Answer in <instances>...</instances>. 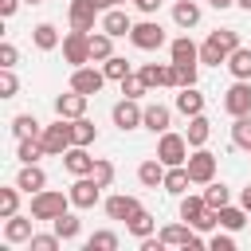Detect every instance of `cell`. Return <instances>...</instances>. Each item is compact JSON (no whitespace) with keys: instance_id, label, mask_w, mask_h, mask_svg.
I'll list each match as a JSON object with an SVG mask.
<instances>
[{"instance_id":"1","label":"cell","mask_w":251,"mask_h":251,"mask_svg":"<svg viewBox=\"0 0 251 251\" xmlns=\"http://www.w3.org/2000/svg\"><path fill=\"white\" fill-rule=\"evenodd\" d=\"M239 47V31L235 27H216L204 43H200V63H208V67H220V63H227V55Z\"/></svg>"},{"instance_id":"2","label":"cell","mask_w":251,"mask_h":251,"mask_svg":"<svg viewBox=\"0 0 251 251\" xmlns=\"http://www.w3.org/2000/svg\"><path fill=\"white\" fill-rule=\"evenodd\" d=\"M67 204H71V192L63 196V192H55V188H43V192L31 196V216H35V220H55V216L67 212Z\"/></svg>"},{"instance_id":"3","label":"cell","mask_w":251,"mask_h":251,"mask_svg":"<svg viewBox=\"0 0 251 251\" xmlns=\"http://www.w3.org/2000/svg\"><path fill=\"white\" fill-rule=\"evenodd\" d=\"M63 59H67L71 67H86V63H94V59H90V31L71 27V31L63 35Z\"/></svg>"},{"instance_id":"4","label":"cell","mask_w":251,"mask_h":251,"mask_svg":"<svg viewBox=\"0 0 251 251\" xmlns=\"http://www.w3.org/2000/svg\"><path fill=\"white\" fill-rule=\"evenodd\" d=\"M39 141H43L47 157H63V153H67V149L75 145V137H71V122H67V118H59L55 126H43Z\"/></svg>"},{"instance_id":"5","label":"cell","mask_w":251,"mask_h":251,"mask_svg":"<svg viewBox=\"0 0 251 251\" xmlns=\"http://www.w3.org/2000/svg\"><path fill=\"white\" fill-rule=\"evenodd\" d=\"M188 149H192V145H188L184 133H169V129H165L161 141H157V157H161L169 169H173V165H184V161H188Z\"/></svg>"},{"instance_id":"6","label":"cell","mask_w":251,"mask_h":251,"mask_svg":"<svg viewBox=\"0 0 251 251\" xmlns=\"http://www.w3.org/2000/svg\"><path fill=\"white\" fill-rule=\"evenodd\" d=\"M184 169H188L192 184H208V180H216V153H208V149L200 145V149H192V153H188Z\"/></svg>"},{"instance_id":"7","label":"cell","mask_w":251,"mask_h":251,"mask_svg":"<svg viewBox=\"0 0 251 251\" xmlns=\"http://www.w3.org/2000/svg\"><path fill=\"white\" fill-rule=\"evenodd\" d=\"M129 43H133L137 51H157V47L165 43V27H161L157 20H141V24H133Z\"/></svg>"},{"instance_id":"8","label":"cell","mask_w":251,"mask_h":251,"mask_svg":"<svg viewBox=\"0 0 251 251\" xmlns=\"http://www.w3.org/2000/svg\"><path fill=\"white\" fill-rule=\"evenodd\" d=\"M224 110H227L231 118L251 114V82H247V78H235V82L224 90Z\"/></svg>"},{"instance_id":"9","label":"cell","mask_w":251,"mask_h":251,"mask_svg":"<svg viewBox=\"0 0 251 251\" xmlns=\"http://www.w3.org/2000/svg\"><path fill=\"white\" fill-rule=\"evenodd\" d=\"M114 126L126 133V129H137L141 122H145V106H137V98H122V102H114Z\"/></svg>"},{"instance_id":"10","label":"cell","mask_w":251,"mask_h":251,"mask_svg":"<svg viewBox=\"0 0 251 251\" xmlns=\"http://www.w3.org/2000/svg\"><path fill=\"white\" fill-rule=\"evenodd\" d=\"M161 239H165V247H204V239L192 224H165Z\"/></svg>"},{"instance_id":"11","label":"cell","mask_w":251,"mask_h":251,"mask_svg":"<svg viewBox=\"0 0 251 251\" xmlns=\"http://www.w3.org/2000/svg\"><path fill=\"white\" fill-rule=\"evenodd\" d=\"M67 192H71V204H75V208H94L98 196H102V184H98L94 176H75V184H71Z\"/></svg>"},{"instance_id":"12","label":"cell","mask_w":251,"mask_h":251,"mask_svg":"<svg viewBox=\"0 0 251 251\" xmlns=\"http://www.w3.org/2000/svg\"><path fill=\"white\" fill-rule=\"evenodd\" d=\"M102 82H106V71H94V67H75L71 71V90H78V94H98L102 90Z\"/></svg>"},{"instance_id":"13","label":"cell","mask_w":251,"mask_h":251,"mask_svg":"<svg viewBox=\"0 0 251 251\" xmlns=\"http://www.w3.org/2000/svg\"><path fill=\"white\" fill-rule=\"evenodd\" d=\"M63 169H67L71 176H90V173H94V157L86 153V145H71V149L63 153Z\"/></svg>"},{"instance_id":"14","label":"cell","mask_w":251,"mask_h":251,"mask_svg":"<svg viewBox=\"0 0 251 251\" xmlns=\"http://www.w3.org/2000/svg\"><path fill=\"white\" fill-rule=\"evenodd\" d=\"M98 4L94 0H71V27H78V31H94V20H98Z\"/></svg>"},{"instance_id":"15","label":"cell","mask_w":251,"mask_h":251,"mask_svg":"<svg viewBox=\"0 0 251 251\" xmlns=\"http://www.w3.org/2000/svg\"><path fill=\"white\" fill-rule=\"evenodd\" d=\"M137 75H141L149 86H176V67H173V63H145Z\"/></svg>"},{"instance_id":"16","label":"cell","mask_w":251,"mask_h":251,"mask_svg":"<svg viewBox=\"0 0 251 251\" xmlns=\"http://www.w3.org/2000/svg\"><path fill=\"white\" fill-rule=\"evenodd\" d=\"M55 114H59V118H67V122L82 118V114H86V94H78V90L59 94V98H55Z\"/></svg>"},{"instance_id":"17","label":"cell","mask_w":251,"mask_h":251,"mask_svg":"<svg viewBox=\"0 0 251 251\" xmlns=\"http://www.w3.org/2000/svg\"><path fill=\"white\" fill-rule=\"evenodd\" d=\"M137 212H141V200H137V196L118 192V196H110V200H106V216H110V220H133Z\"/></svg>"},{"instance_id":"18","label":"cell","mask_w":251,"mask_h":251,"mask_svg":"<svg viewBox=\"0 0 251 251\" xmlns=\"http://www.w3.org/2000/svg\"><path fill=\"white\" fill-rule=\"evenodd\" d=\"M102 31H110L114 39H118V35H129V31H133L129 12H126V8H106V12H102Z\"/></svg>"},{"instance_id":"19","label":"cell","mask_w":251,"mask_h":251,"mask_svg":"<svg viewBox=\"0 0 251 251\" xmlns=\"http://www.w3.org/2000/svg\"><path fill=\"white\" fill-rule=\"evenodd\" d=\"M31 220H35V216H20V212L8 216V220H4V239H8V243H27V239L35 235V231H31Z\"/></svg>"},{"instance_id":"20","label":"cell","mask_w":251,"mask_h":251,"mask_svg":"<svg viewBox=\"0 0 251 251\" xmlns=\"http://www.w3.org/2000/svg\"><path fill=\"white\" fill-rule=\"evenodd\" d=\"M165 169H169V165H165L161 157H149V161L137 165V180H141L145 188H161V184H165Z\"/></svg>"},{"instance_id":"21","label":"cell","mask_w":251,"mask_h":251,"mask_svg":"<svg viewBox=\"0 0 251 251\" xmlns=\"http://www.w3.org/2000/svg\"><path fill=\"white\" fill-rule=\"evenodd\" d=\"M16 184H20L27 196H35V192H43V188H47V173L39 169V161H35V165H24V169H20V176H16Z\"/></svg>"},{"instance_id":"22","label":"cell","mask_w":251,"mask_h":251,"mask_svg":"<svg viewBox=\"0 0 251 251\" xmlns=\"http://www.w3.org/2000/svg\"><path fill=\"white\" fill-rule=\"evenodd\" d=\"M176 110H180L184 118L204 114V94H200L196 86H180V94H176Z\"/></svg>"},{"instance_id":"23","label":"cell","mask_w":251,"mask_h":251,"mask_svg":"<svg viewBox=\"0 0 251 251\" xmlns=\"http://www.w3.org/2000/svg\"><path fill=\"white\" fill-rule=\"evenodd\" d=\"M173 24L176 27H196L200 24V4L196 0H173Z\"/></svg>"},{"instance_id":"24","label":"cell","mask_w":251,"mask_h":251,"mask_svg":"<svg viewBox=\"0 0 251 251\" xmlns=\"http://www.w3.org/2000/svg\"><path fill=\"white\" fill-rule=\"evenodd\" d=\"M169 122H173V110L169 106H161V102H153V106H145V129H153V133H165L169 129Z\"/></svg>"},{"instance_id":"25","label":"cell","mask_w":251,"mask_h":251,"mask_svg":"<svg viewBox=\"0 0 251 251\" xmlns=\"http://www.w3.org/2000/svg\"><path fill=\"white\" fill-rule=\"evenodd\" d=\"M188 184H192V176H188V169L184 165H173V169H165V192H173V196H184L188 192Z\"/></svg>"},{"instance_id":"26","label":"cell","mask_w":251,"mask_h":251,"mask_svg":"<svg viewBox=\"0 0 251 251\" xmlns=\"http://www.w3.org/2000/svg\"><path fill=\"white\" fill-rule=\"evenodd\" d=\"M227 71H231V78H251V47H235L231 55H227V63H224Z\"/></svg>"},{"instance_id":"27","label":"cell","mask_w":251,"mask_h":251,"mask_svg":"<svg viewBox=\"0 0 251 251\" xmlns=\"http://www.w3.org/2000/svg\"><path fill=\"white\" fill-rule=\"evenodd\" d=\"M169 59H173V63H196V59H200V47H196L188 35H180V39L169 43Z\"/></svg>"},{"instance_id":"28","label":"cell","mask_w":251,"mask_h":251,"mask_svg":"<svg viewBox=\"0 0 251 251\" xmlns=\"http://www.w3.org/2000/svg\"><path fill=\"white\" fill-rule=\"evenodd\" d=\"M184 137H188V145L192 149H200L208 137H212V122L204 118V114H196V118H188V129H184Z\"/></svg>"},{"instance_id":"29","label":"cell","mask_w":251,"mask_h":251,"mask_svg":"<svg viewBox=\"0 0 251 251\" xmlns=\"http://www.w3.org/2000/svg\"><path fill=\"white\" fill-rule=\"evenodd\" d=\"M51 227H55V235H59L63 243H71V239H78L82 220H78V216H71V212H63V216H55V220H51Z\"/></svg>"},{"instance_id":"30","label":"cell","mask_w":251,"mask_h":251,"mask_svg":"<svg viewBox=\"0 0 251 251\" xmlns=\"http://www.w3.org/2000/svg\"><path fill=\"white\" fill-rule=\"evenodd\" d=\"M31 43H35L39 51H55V47H59V31H55V24H35V27H31Z\"/></svg>"},{"instance_id":"31","label":"cell","mask_w":251,"mask_h":251,"mask_svg":"<svg viewBox=\"0 0 251 251\" xmlns=\"http://www.w3.org/2000/svg\"><path fill=\"white\" fill-rule=\"evenodd\" d=\"M110 55H114V35L98 27V35H90V59L94 63H106Z\"/></svg>"},{"instance_id":"32","label":"cell","mask_w":251,"mask_h":251,"mask_svg":"<svg viewBox=\"0 0 251 251\" xmlns=\"http://www.w3.org/2000/svg\"><path fill=\"white\" fill-rule=\"evenodd\" d=\"M16 157H20L24 165H35L39 157H47V149H43V141H39V137H20V149H16Z\"/></svg>"},{"instance_id":"33","label":"cell","mask_w":251,"mask_h":251,"mask_svg":"<svg viewBox=\"0 0 251 251\" xmlns=\"http://www.w3.org/2000/svg\"><path fill=\"white\" fill-rule=\"evenodd\" d=\"M126 227H129V235H133V239H145V235H153V231H157V220L141 208L133 220H126Z\"/></svg>"},{"instance_id":"34","label":"cell","mask_w":251,"mask_h":251,"mask_svg":"<svg viewBox=\"0 0 251 251\" xmlns=\"http://www.w3.org/2000/svg\"><path fill=\"white\" fill-rule=\"evenodd\" d=\"M231 145L251 153V114H243V118H235V122H231Z\"/></svg>"},{"instance_id":"35","label":"cell","mask_w":251,"mask_h":251,"mask_svg":"<svg viewBox=\"0 0 251 251\" xmlns=\"http://www.w3.org/2000/svg\"><path fill=\"white\" fill-rule=\"evenodd\" d=\"M71 137H75V145H90V141L98 137V129H94V122L82 114V118H75V122H71Z\"/></svg>"},{"instance_id":"36","label":"cell","mask_w":251,"mask_h":251,"mask_svg":"<svg viewBox=\"0 0 251 251\" xmlns=\"http://www.w3.org/2000/svg\"><path fill=\"white\" fill-rule=\"evenodd\" d=\"M204 212H208V200H204V196H180V220L196 224Z\"/></svg>"},{"instance_id":"37","label":"cell","mask_w":251,"mask_h":251,"mask_svg":"<svg viewBox=\"0 0 251 251\" xmlns=\"http://www.w3.org/2000/svg\"><path fill=\"white\" fill-rule=\"evenodd\" d=\"M247 224V208L239 204V208H231V204H224L220 208V227H227V231H239Z\"/></svg>"},{"instance_id":"38","label":"cell","mask_w":251,"mask_h":251,"mask_svg":"<svg viewBox=\"0 0 251 251\" xmlns=\"http://www.w3.org/2000/svg\"><path fill=\"white\" fill-rule=\"evenodd\" d=\"M12 133H16V137H39L43 126H39L31 114H16V118H12Z\"/></svg>"},{"instance_id":"39","label":"cell","mask_w":251,"mask_h":251,"mask_svg":"<svg viewBox=\"0 0 251 251\" xmlns=\"http://www.w3.org/2000/svg\"><path fill=\"white\" fill-rule=\"evenodd\" d=\"M204 200H208V208H224V204H231V188L227 184H216V180H208V188H204Z\"/></svg>"},{"instance_id":"40","label":"cell","mask_w":251,"mask_h":251,"mask_svg":"<svg viewBox=\"0 0 251 251\" xmlns=\"http://www.w3.org/2000/svg\"><path fill=\"white\" fill-rule=\"evenodd\" d=\"M20 184L16 188H0V220H8V216H16V208H20Z\"/></svg>"},{"instance_id":"41","label":"cell","mask_w":251,"mask_h":251,"mask_svg":"<svg viewBox=\"0 0 251 251\" xmlns=\"http://www.w3.org/2000/svg\"><path fill=\"white\" fill-rule=\"evenodd\" d=\"M86 251H118V235L114 231H94V235H86Z\"/></svg>"},{"instance_id":"42","label":"cell","mask_w":251,"mask_h":251,"mask_svg":"<svg viewBox=\"0 0 251 251\" xmlns=\"http://www.w3.org/2000/svg\"><path fill=\"white\" fill-rule=\"evenodd\" d=\"M102 71H106V78H114V82H122L126 75H133V71H129V63H126L122 55H110V59L102 63Z\"/></svg>"},{"instance_id":"43","label":"cell","mask_w":251,"mask_h":251,"mask_svg":"<svg viewBox=\"0 0 251 251\" xmlns=\"http://www.w3.org/2000/svg\"><path fill=\"white\" fill-rule=\"evenodd\" d=\"M16 90H20L16 71H12V67H0V98H16Z\"/></svg>"},{"instance_id":"44","label":"cell","mask_w":251,"mask_h":251,"mask_svg":"<svg viewBox=\"0 0 251 251\" xmlns=\"http://www.w3.org/2000/svg\"><path fill=\"white\" fill-rule=\"evenodd\" d=\"M145 90H149V82H145L141 75H126V78H122V94H126V98H141Z\"/></svg>"},{"instance_id":"45","label":"cell","mask_w":251,"mask_h":251,"mask_svg":"<svg viewBox=\"0 0 251 251\" xmlns=\"http://www.w3.org/2000/svg\"><path fill=\"white\" fill-rule=\"evenodd\" d=\"M90 176H94L102 188H110V184H114V165H110L106 157H94V173H90Z\"/></svg>"},{"instance_id":"46","label":"cell","mask_w":251,"mask_h":251,"mask_svg":"<svg viewBox=\"0 0 251 251\" xmlns=\"http://www.w3.org/2000/svg\"><path fill=\"white\" fill-rule=\"evenodd\" d=\"M59 243H63V239H59L55 231H51V235H31V239H27L31 251H59Z\"/></svg>"},{"instance_id":"47","label":"cell","mask_w":251,"mask_h":251,"mask_svg":"<svg viewBox=\"0 0 251 251\" xmlns=\"http://www.w3.org/2000/svg\"><path fill=\"white\" fill-rule=\"evenodd\" d=\"M176 67V86H196V63H173Z\"/></svg>"},{"instance_id":"48","label":"cell","mask_w":251,"mask_h":251,"mask_svg":"<svg viewBox=\"0 0 251 251\" xmlns=\"http://www.w3.org/2000/svg\"><path fill=\"white\" fill-rule=\"evenodd\" d=\"M208 247H212V251H235V235L224 227V231H216V235L208 239Z\"/></svg>"},{"instance_id":"49","label":"cell","mask_w":251,"mask_h":251,"mask_svg":"<svg viewBox=\"0 0 251 251\" xmlns=\"http://www.w3.org/2000/svg\"><path fill=\"white\" fill-rule=\"evenodd\" d=\"M16 59H20L16 43H0V67H16Z\"/></svg>"},{"instance_id":"50","label":"cell","mask_w":251,"mask_h":251,"mask_svg":"<svg viewBox=\"0 0 251 251\" xmlns=\"http://www.w3.org/2000/svg\"><path fill=\"white\" fill-rule=\"evenodd\" d=\"M133 8H137V12H145V16H153V12L161 8V0H133Z\"/></svg>"},{"instance_id":"51","label":"cell","mask_w":251,"mask_h":251,"mask_svg":"<svg viewBox=\"0 0 251 251\" xmlns=\"http://www.w3.org/2000/svg\"><path fill=\"white\" fill-rule=\"evenodd\" d=\"M16 8H20V0H0V16H4V20L16 16Z\"/></svg>"},{"instance_id":"52","label":"cell","mask_w":251,"mask_h":251,"mask_svg":"<svg viewBox=\"0 0 251 251\" xmlns=\"http://www.w3.org/2000/svg\"><path fill=\"white\" fill-rule=\"evenodd\" d=\"M239 204H243V208H247V212H251V184H247V188H243V192H239Z\"/></svg>"},{"instance_id":"53","label":"cell","mask_w":251,"mask_h":251,"mask_svg":"<svg viewBox=\"0 0 251 251\" xmlns=\"http://www.w3.org/2000/svg\"><path fill=\"white\" fill-rule=\"evenodd\" d=\"M208 4H212V8H216V12H224V8H231V4H235V0H208Z\"/></svg>"},{"instance_id":"54","label":"cell","mask_w":251,"mask_h":251,"mask_svg":"<svg viewBox=\"0 0 251 251\" xmlns=\"http://www.w3.org/2000/svg\"><path fill=\"white\" fill-rule=\"evenodd\" d=\"M235 4H239V8H247V12H251V0H235Z\"/></svg>"},{"instance_id":"55","label":"cell","mask_w":251,"mask_h":251,"mask_svg":"<svg viewBox=\"0 0 251 251\" xmlns=\"http://www.w3.org/2000/svg\"><path fill=\"white\" fill-rule=\"evenodd\" d=\"M122 4H126V0H114V8H122Z\"/></svg>"},{"instance_id":"56","label":"cell","mask_w":251,"mask_h":251,"mask_svg":"<svg viewBox=\"0 0 251 251\" xmlns=\"http://www.w3.org/2000/svg\"><path fill=\"white\" fill-rule=\"evenodd\" d=\"M27 4H43V0H27Z\"/></svg>"}]
</instances>
